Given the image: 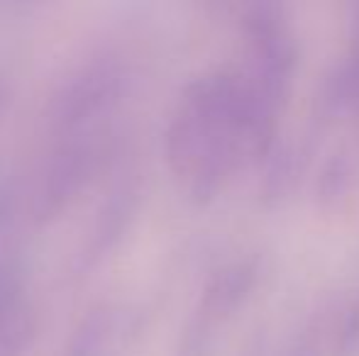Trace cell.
Masks as SVG:
<instances>
[{"label":"cell","instance_id":"6da1fadb","mask_svg":"<svg viewBox=\"0 0 359 356\" xmlns=\"http://www.w3.org/2000/svg\"><path fill=\"white\" fill-rule=\"evenodd\" d=\"M133 69L120 47L98 42L57 73L34 113L32 137L118 134V115Z\"/></svg>","mask_w":359,"mask_h":356},{"label":"cell","instance_id":"7a4b0ae2","mask_svg":"<svg viewBox=\"0 0 359 356\" xmlns=\"http://www.w3.org/2000/svg\"><path fill=\"white\" fill-rule=\"evenodd\" d=\"M133 203H135V185L128 178L118 180L110 188V193L105 195V200H100V205L95 208L93 220L83 229L79 244H76L72 262H69L67 278L69 280H83L86 276H90L100 264L108 259V254L115 249V244L120 242L128 220L133 215Z\"/></svg>","mask_w":359,"mask_h":356},{"label":"cell","instance_id":"3957f363","mask_svg":"<svg viewBox=\"0 0 359 356\" xmlns=\"http://www.w3.org/2000/svg\"><path fill=\"white\" fill-rule=\"evenodd\" d=\"M125 310L113 300H95L69 332L59 356H115L125 334Z\"/></svg>","mask_w":359,"mask_h":356},{"label":"cell","instance_id":"277c9868","mask_svg":"<svg viewBox=\"0 0 359 356\" xmlns=\"http://www.w3.org/2000/svg\"><path fill=\"white\" fill-rule=\"evenodd\" d=\"M5 95H8V86H5V76H3V73H0V110H3Z\"/></svg>","mask_w":359,"mask_h":356}]
</instances>
